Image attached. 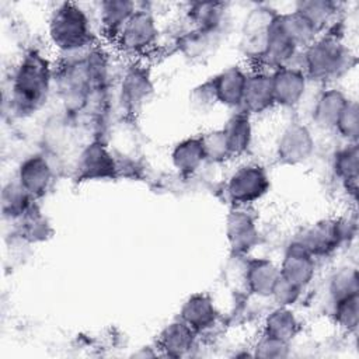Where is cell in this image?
Instances as JSON below:
<instances>
[{
    "label": "cell",
    "instance_id": "cell-17",
    "mask_svg": "<svg viewBox=\"0 0 359 359\" xmlns=\"http://www.w3.org/2000/svg\"><path fill=\"white\" fill-rule=\"evenodd\" d=\"M29 196L31 195L20 185V182L15 185L10 184L3 192V213L10 217L25 213Z\"/></svg>",
    "mask_w": 359,
    "mask_h": 359
},
{
    "label": "cell",
    "instance_id": "cell-10",
    "mask_svg": "<svg viewBox=\"0 0 359 359\" xmlns=\"http://www.w3.org/2000/svg\"><path fill=\"white\" fill-rule=\"evenodd\" d=\"M80 170L86 178H102L114 175L115 165L102 144L94 143L83 153Z\"/></svg>",
    "mask_w": 359,
    "mask_h": 359
},
{
    "label": "cell",
    "instance_id": "cell-12",
    "mask_svg": "<svg viewBox=\"0 0 359 359\" xmlns=\"http://www.w3.org/2000/svg\"><path fill=\"white\" fill-rule=\"evenodd\" d=\"M222 132L226 140L229 156L240 154L248 147L250 125H248V116L245 114L234 115L227 122V126Z\"/></svg>",
    "mask_w": 359,
    "mask_h": 359
},
{
    "label": "cell",
    "instance_id": "cell-14",
    "mask_svg": "<svg viewBox=\"0 0 359 359\" xmlns=\"http://www.w3.org/2000/svg\"><path fill=\"white\" fill-rule=\"evenodd\" d=\"M205 149L201 139H189L178 144L174 150L172 158L175 165L184 172H192L205 158Z\"/></svg>",
    "mask_w": 359,
    "mask_h": 359
},
{
    "label": "cell",
    "instance_id": "cell-16",
    "mask_svg": "<svg viewBox=\"0 0 359 359\" xmlns=\"http://www.w3.org/2000/svg\"><path fill=\"white\" fill-rule=\"evenodd\" d=\"M133 4L125 1H108L102 4V21L108 29H118L126 25L133 15Z\"/></svg>",
    "mask_w": 359,
    "mask_h": 359
},
{
    "label": "cell",
    "instance_id": "cell-6",
    "mask_svg": "<svg viewBox=\"0 0 359 359\" xmlns=\"http://www.w3.org/2000/svg\"><path fill=\"white\" fill-rule=\"evenodd\" d=\"M156 25L147 13L133 14L122 29V41L129 49H142L153 42Z\"/></svg>",
    "mask_w": 359,
    "mask_h": 359
},
{
    "label": "cell",
    "instance_id": "cell-20",
    "mask_svg": "<svg viewBox=\"0 0 359 359\" xmlns=\"http://www.w3.org/2000/svg\"><path fill=\"white\" fill-rule=\"evenodd\" d=\"M147 93V83L144 80V76L139 72L130 73L126 77L125 81V95L128 97V104H137L144 94Z\"/></svg>",
    "mask_w": 359,
    "mask_h": 359
},
{
    "label": "cell",
    "instance_id": "cell-9",
    "mask_svg": "<svg viewBox=\"0 0 359 359\" xmlns=\"http://www.w3.org/2000/svg\"><path fill=\"white\" fill-rule=\"evenodd\" d=\"M247 77L236 67L223 72L213 81L217 100L229 105L241 104Z\"/></svg>",
    "mask_w": 359,
    "mask_h": 359
},
{
    "label": "cell",
    "instance_id": "cell-2",
    "mask_svg": "<svg viewBox=\"0 0 359 359\" xmlns=\"http://www.w3.org/2000/svg\"><path fill=\"white\" fill-rule=\"evenodd\" d=\"M50 36L56 45L67 50L83 46L88 39L86 14L74 4H62L50 18Z\"/></svg>",
    "mask_w": 359,
    "mask_h": 359
},
{
    "label": "cell",
    "instance_id": "cell-11",
    "mask_svg": "<svg viewBox=\"0 0 359 359\" xmlns=\"http://www.w3.org/2000/svg\"><path fill=\"white\" fill-rule=\"evenodd\" d=\"M182 317L192 328H206L215 321V307L206 296L195 294L184 304Z\"/></svg>",
    "mask_w": 359,
    "mask_h": 359
},
{
    "label": "cell",
    "instance_id": "cell-8",
    "mask_svg": "<svg viewBox=\"0 0 359 359\" xmlns=\"http://www.w3.org/2000/svg\"><path fill=\"white\" fill-rule=\"evenodd\" d=\"M313 272V262L310 259L309 251L299 245L293 247V250L286 255L283 261V266L280 269V276L292 283L293 286L299 287L309 282Z\"/></svg>",
    "mask_w": 359,
    "mask_h": 359
},
{
    "label": "cell",
    "instance_id": "cell-21",
    "mask_svg": "<svg viewBox=\"0 0 359 359\" xmlns=\"http://www.w3.org/2000/svg\"><path fill=\"white\" fill-rule=\"evenodd\" d=\"M231 237H234L236 244L244 243V245H247V243L251 238V233H252V226L251 222L248 220V217H234L230 222V229H229Z\"/></svg>",
    "mask_w": 359,
    "mask_h": 359
},
{
    "label": "cell",
    "instance_id": "cell-3",
    "mask_svg": "<svg viewBox=\"0 0 359 359\" xmlns=\"http://www.w3.org/2000/svg\"><path fill=\"white\" fill-rule=\"evenodd\" d=\"M268 178L258 165H248L238 170L229 182V192L237 202L245 203L258 199L266 192Z\"/></svg>",
    "mask_w": 359,
    "mask_h": 359
},
{
    "label": "cell",
    "instance_id": "cell-15",
    "mask_svg": "<svg viewBox=\"0 0 359 359\" xmlns=\"http://www.w3.org/2000/svg\"><path fill=\"white\" fill-rule=\"evenodd\" d=\"M279 276L280 272H276L273 265L268 261H257L248 271V280L252 289L259 294L272 293Z\"/></svg>",
    "mask_w": 359,
    "mask_h": 359
},
{
    "label": "cell",
    "instance_id": "cell-18",
    "mask_svg": "<svg viewBox=\"0 0 359 359\" xmlns=\"http://www.w3.org/2000/svg\"><path fill=\"white\" fill-rule=\"evenodd\" d=\"M192 344V332L187 324H171L164 334V345L171 351H185Z\"/></svg>",
    "mask_w": 359,
    "mask_h": 359
},
{
    "label": "cell",
    "instance_id": "cell-4",
    "mask_svg": "<svg viewBox=\"0 0 359 359\" xmlns=\"http://www.w3.org/2000/svg\"><path fill=\"white\" fill-rule=\"evenodd\" d=\"M49 181L50 170L41 156H32L20 165L18 182L31 196L42 195Z\"/></svg>",
    "mask_w": 359,
    "mask_h": 359
},
{
    "label": "cell",
    "instance_id": "cell-13",
    "mask_svg": "<svg viewBox=\"0 0 359 359\" xmlns=\"http://www.w3.org/2000/svg\"><path fill=\"white\" fill-rule=\"evenodd\" d=\"M310 149L309 132L302 126L289 128L283 133V139L279 144V153L283 158L294 163L306 157Z\"/></svg>",
    "mask_w": 359,
    "mask_h": 359
},
{
    "label": "cell",
    "instance_id": "cell-7",
    "mask_svg": "<svg viewBox=\"0 0 359 359\" xmlns=\"http://www.w3.org/2000/svg\"><path fill=\"white\" fill-rule=\"evenodd\" d=\"M273 86L272 77L264 74H255L245 80L244 94L241 104L245 105V111H261L273 102Z\"/></svg>",
    "mask_w": 359,
    "mask_h": 359
},
{
    "label": "cell",
    "instance_id": "cell-1",
    "mask_svg": "<svg viewBox=\"0 0 359 359\" xmlns=\"http://www.w3.org/2000/svg\"><path fill=\"white\" fill-rule=\"evenodd\" d=\"M48 88V67L45 60L29 52L18 66L13 81V101L20 111L35 108Z\"/></svg>",
    "mask_w": 359,
    "mask_h": 359
},
{
    "label": "cell",
    "instance_id": "cell-19",
    "mask_svg": "<svg viewBox=\"0 0 359 359\" xmlns=\"http://www.w3.org/2000/svg\"><path fill=\"white\" fill-rule=\"evenodd\" d=\"M294 325V318L287 310H278L269 317V337L286 341L293 334Z\"/></svg>",
    "mask_w": 359,
    "mask_h": 359
},
{
    "label": "cell",
    "instance_id": "cell-5",
    "mask_svg": "<svg viewBox=\"0 0 359 359\" xmlns=\"http://www.w3.org/2000/svg\"><path fill=\"white\" fill-rule=\"evenodd\" d=\"M273 98L283 105L296 104L304 90V77L299 70L283 67L272 77Z\"/></svg>",
    "mask_w": 359,
    "mask_h": 359
}]
</instances>
